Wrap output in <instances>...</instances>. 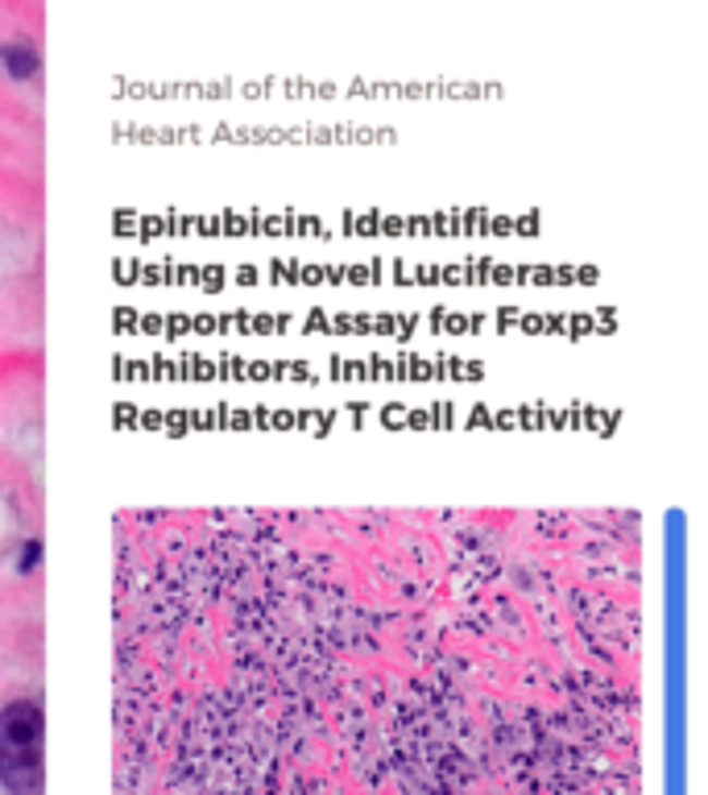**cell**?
I'll return each mask as SVG.
<instances>
[{
  "mask_svg": "<svg viewBox=\"0 0 708 795\" xmlns=\"http://www.w3.org/2000/svg\"><path fill=\"white\" fill-rule=\"evenodd\" d=\"M46 712L38 700H13L0 709V787L9 795H42Z\"/></svg>",
  "mask_w": 708,
  "mask_h": 795,
  "instance_id": "cell-1",
  "label": "cell"
},
{
  "mask_svg": "<svg viewBox=\"0 0 708 795\" xmlns=\"http://www.w3.org/2000/svg\"><path fill=\"white\" fill-rule=\"evenodd\" d=\"M38 66H42V59H38L34 42H25V38H4V42H0V71H4L9 80L25 84V80L38 75Z\"/></svg>",
  "mask_w": 708,
  "mask_h": 795,
  "instance_id": "cell-2",
  "label": "cell"
},
{
  "mask_svg": "<svg viewBox=\"0 0 708 795\" xmlns=\"http://www.w3.org/2000/svg\"><path fill=\"white\" fill-rule=\"evenodd\" d=\"M38 564H42V539H29V543L22 547V572L29 576V572H38Z\"/></svg>",
  "mask_w": 708,
  "mask_h": 795,
  "instance_id": "cell-3",
  "label": "cell"
}]
</instances>
